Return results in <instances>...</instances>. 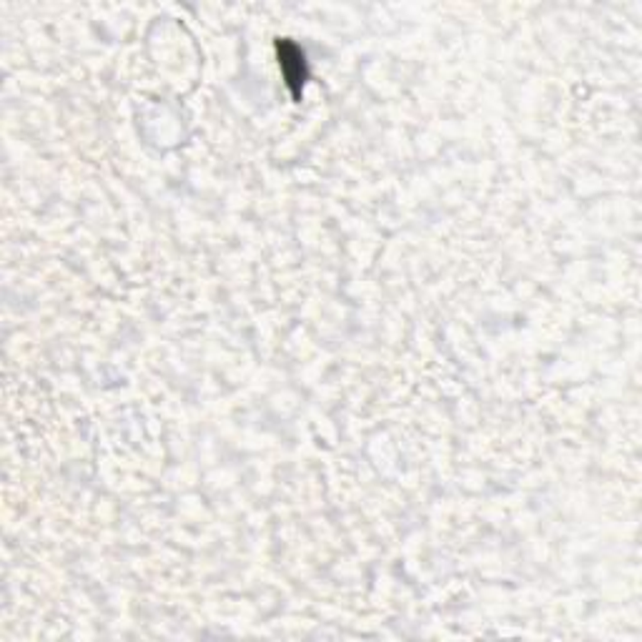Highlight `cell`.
Returning a JSON list of instances; mask_svg holds the SVG:
<instances>
[{
  "mask_svg": "<svg viewBox=\"0 0 642 642\" xmlns=\"http://www.w3.org/2000/svg\"><path fill=\"white\" fill-rule=\"evenodd\" d=\"M279 58H282L283 78H286V83L292 86L294 96L299 99L302 86H304V81H306L304 53H302V51H299V48L292 43V41H282V43H279Z\"/></svg>",
  "mask_w": 642,
  "mask_h": 642,
  "instance_id": "1",
  "label": "cell"
}]
</instances>
